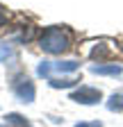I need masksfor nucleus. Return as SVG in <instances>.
<instances>
[{"instance_id":"f03ea898","label":"nucleus","mask_w":123,"mask_h":127,"mask_svg":"<svg viewBox=\"0 0 123 127\" xmlns=\"http://www.w3.org/2000/svg\"><path fill=\"white\" fill-rule=\"evenodd\" d=\"M78 68H80L78 61H41L37 73L41 77H50V73H62L64 75V73H75Z\"/></svg>"},{"instance_id":"423d86ee","label":"nucleus","mask_w":123,"mask_h":127,"mask_svg":"<svg viewBox=\"0 0 123 127\" xmlns=\"http://www.w3.org/2000/svg\"><path fill=\"white\" fill-rule=\"evenodd\" d=\"M107 109L110 111H123V93H114L110 102H107Z\"/></svg>"},{"instance_id":"1a4fd4ad","label":"nucleus","mask_w":123,"mask_h":127,"mask_svg":"<svg viewBox=\"0 0 123 127\" xmlns=\"http://www.w3.org/2000/svg\"><path fill=\"white\" fill-rule=\"evenodd\" d=\"M91 57H98V59H103V57H110V50H107L105 45H98V48H94V52H91Z\"/></svg>"},{"instance_id":"6e6552de","label":"nucleus","mask_w":123,"mask_h":127,"mask_svg":"<svg viewBox=\"0 0 123 127\" xmlns=\"http://www.w3.org/2000/svg\"><path fill=\"white\" fill-rule=\"evenodd\" d=\"M75 79H57V77H50V86L55 89H66V86H73Z\"/></svg>"},{"instance_id":"f257e3e1","label":"nucleus","mask_w":123,"mask_h":127,"mask_svg":"<svg viewBox=\"0 0 123 127\" xmlns=\"http://www.w3.org/2000/svg\"><path fill=\"white\" fill-rule=\"evenodd\" d=\"M41 48L50 55H62L71 48V34L64 27H48L41 34Z\"/></svg>"},{"instance_id":"0eeeda50","label":"nucleus","mask_w":123,"mask_h":127,"mask_svg":"<svg viewBox=\"0 0 123 127\" xmlns=\"http://www.w3.org/2000/svg\"><path fill=\"white\" fill-rule=\"evenodd\" d=\"M7 123L14 125V127H32V125H30L21 114H9V116H7Z\"/></svg>"},{"instance_id":"39448f33","label":"nucleus","mask_w":123,"mask_h":127,"mask_svg":"<svg viewBox=\"0 0 123 127\" xmlns=\"http://www.w3.org/2000/svg\"><path fill=\"white\" fill-rule=\"evenodd\" d=\"M121 66H116V64H112V66H91V73L96 75H121Z\"/></svg>"},{"instance_id":"9d476101","label":"nucleus","mask_w":123,"mask_h":127,"mask_svg":"<svg viewBox=\"0 0 123 127\" xmlns=\"http://www.w3.org/2000/svg\"><path fill=\"white\" fill-rule=\"evenodd\" d=\"M75 127H103L100 123H78Z\"/></svg>"},{"instance_id":"f8f14e48","label":"nucleus","mask_w":123,"mask_h":127,"mask_svg":"<svg viewBox=\"0 0 123 127\" xmlns=\"http://www.w3.org/2000/svg\"><path fill=\"white\" fill-rule=\"evenodd\" d=\"M0 127H2V125H0Z\"/></svg>"},{"instance_id":"9b49d317","label":"nucleus","mask_w":123,"mask_h":127,"mask_svg":"<svg viewBox=\"0 0 123 127\" xmlns=\"http://www.w3.org/2000/svg\"><path fill=\"white\" fill-rule=\"evenodd\" d=\"M5 23H7V18H5V14H0V27H5Z\"/></svg>"},{"instance_id":"20e7f679","label":"nucleus","mask_w":123,"mask_h":127,"mask_svg":"<svg viewBox=\"0 0 123 127\" xmlns=\"http://www.w3.org/2000/svg\"><path fill=\"white\" fill-rule=\"evenodd\" d=\"M100 98H103L100 91H98V89H94V86H80L78 91L71 95V100L80 102V104H96Z\"/></svg>"},{"instance_id":"7ed1b4c3","label":"nucleus","mask_w":123,"mask_h":127,"mask_svg":"<svg viewBox=\"0 0 123 127\" xmlns=\"http://www.w3.org/2000/svg\"><path fill=\"white\" fill-rule=\"evenodd\" d=\"M11 89H14V93L18 95V100H21V102H32V100H34V84L30 82L25 75L14 77Z\"/></svg>"}]
</instances>
